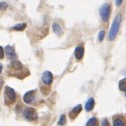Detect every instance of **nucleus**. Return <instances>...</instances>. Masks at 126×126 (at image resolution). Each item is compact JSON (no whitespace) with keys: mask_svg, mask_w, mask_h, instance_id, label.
I'll use <instances>...</instances> for the list:
<instances>
[{"mask_svg":"<svg viewBox=\"0 0 126 126\" xmlns=\"http://www.w3.org/2000/svg\"><path fill=\"white\" fill-rule=\"evenodd\" d=\"M121 22H122V15L118 14L117 16L115 18V19H114L111 27H110V30H109V41H114L115 39H116L118 32H119Z\"/></svg>","mask_w":126,"mask_h":126,"instance_id":"obj_1","label":"nucleus"},{"mask_svg":"<svg viewBox=\"0 0 126 126\" xmlns=\"http://www.w3.org/2000/svg\"><path fill=\"white\" fill-rule=\"evenodd\" d=\"M110 12H111L110 4H108V3L103 4L101 6V8H100V10H99L100 16H101V19H102L104 22H107V21L109 19V17H110Z\"/></svg>","mask_w":126,"mask_h":126,"instance_id":"obj_2","label":"nucleus"},{"mask_svg":"<svg viewBox=\"0 0 126 126\" xmlns=\"http://www.w3.org/2000/svg\"><path fill=\"white\" fill-rule=\"evenodd\" d=\"M23 117L27 121H34L38 118L35 109L33 108H26L23 111Z\"/></svg>","mask_w":126,"mask_h":126,"instance_id":"obj_3","label":"nucleus"},{"mask_svg":"<svg viewBox=\"0 0 126 126\" xmlns=\"http://www.w3.org/2000/svg\"><path fill=\"white\" fill-rule=\"evenodd\" d=\"M4 92H5V101L7 104L13 103L16 101V94L13 88H11L10 86H6L4 89Z\"/></svg>","mask_w":126,"mask_h":126,"instance_id":"obj_4","label":"nucleus"},{"mask_svg":"<svg viewBox=\"0 0 126 126\" xmlns=\"http://www.w3.org/2000/svg\"><path fill=\"white\" fill-rule=\"evenodd\" d=\"M42 82L44 83L45 85L47 86H49V85L52 84L53 82V75L50 72H45L44 73L42 74Z\"/></svg>","mask_w":126,"mask_h":126,"instance_id":"obj_5","label":"nucleus"},{"mask_svg":"<svg viewBox=\"0 0 126 126\" xmlns=\"http://www.w3.org/2000/svg\"><path fill=\"white\" fill-rule=\"evenodd\" d=\"M4 52H5L6 57H8L9 59H11V60L17 58V55H16V53H15L14 48H13L12 46H9L8 45V46L5 47V48H4Z\"/></svg>","mask_w":126,"mask_h":126,"instance_id":"obj_6","label":"nucleus"},{"mask_svg":"<svg viewBox=\"0 0 126 126\" xmlns=\"http://www.w3.org/2000/svg\"><path fill=\"white\" fill-rule=\"evenodd\" d=\"M23 101L24 102L30 104L34 101V91H29L25 94V95L23 96Z\"/></svg>","mask_w":126,"mask_h":126,"instance_id":"obj_7","label":"nucleus"},{"mask_svg":"<svg viewBox=\"0 0 126 126\" xmlns=\"http://www.w3.org/2000/svg\"><path fill=\"white\" fill-rule=\"evenodd\" d=\"M74 56H75L77 60H81L84 57V48L82 46H78L75 48L74 51Z\"/></svg>","mask_w":126,"mask_h":126,"instance_id":"obj_8","label":"nucleus"},{"mask_svg":"<svg viewBox=\"0 0 126 126\" xmlns=\"http://www.w3.org/2000/svg\"><path fill=\"white\" fill-rule=\"evenodd\" d=\"M81 110H82V106L80 105V104H79V105H77L75 108H73V109L70 112V117H71V119H74V118L80 113Z\"/></svg>","mask_w":126,"mask_h":126,"instance_id":"obj_9","label":"nucleus"},{"mask_svg":"<svg viewBox=\"0 0 126 126\" xmlns=\"http://www.w3.org/2000/svg\"><path fill=\"white\" fill-rule=\"evenodd\" d=\"M94 99L93 98V97H91V98H89L88 101L86 102V105H85V109H86V111H91V110H93V109H94Z\"/></svg>","mask_w":126,"mask_h":126,"instance_id":"obj_10","label":"nucleus"},{"mask_svg":"<svg viewBox=\"0 0 126 126\" xmlns=\"http://www.w3.org/2000/svg\"><path fill=\"white\" fill-rule=\"evenodd\" d=\"M113 125L114 126H125V121L123 117H120V116H117L114 119L113 121Z\"/></svg>","mask_w":126,"mask_h":126,"instance_id":"obj_11","label":"nucleus"},{"mask_svg":"<svg viewBox=\"0 0 126 126\" xmlns=\"http://www.w3.org/2000/svg\"><path fill=\"white\" fill-rule=\"evenodd\" d=\"M12 66H13V68H14L15 70H17V71H19V70L22 69V63H21L17 58L12 60Z\"/></svg>","mask_w":126,"mask_h":126,"instance_id":"obj_12","label":"nucleus"},{"mask_svg":"<svg viewBox=\"0 0 126 126\" xmlns=\"http://www.w3.org/2000/svg\"><path fill=\"white\" fill-rule=\"evenodd\" d=\"M52 29H53V31H54L55 34H61V32H62L61 27H60V25H59L58 23H57V22H54V23H53Z\"/></svg>","mask_w":126,"mask_h":126,"instance_id":"obj_13","label":"nucleus"},{"mask_svg":"<svg viewBox=\"0 0 126 126\" xmlns=\"http://www.w3.org/2000/svg\"><path fill=\"white\" fill-rule=\"evenodd\" d=\"M26 27H27V24L26 23H19L17 25H15L13 27V29L16 30V31H23Z\"/></svg>","mask_w":126,"mask_h":126,"instance_id":"obj_14","label":"nucleus"},{"mask_svg":"<svg viewBox=\"0 0 126 126\" xmlns=\"http://www.w3.org/2000/svg\"><path fill=\"white\" fill-rule=\"evenodd\" d=\"M98 119L95 117H93V118H90L88 120V122L86 123V125L87 126H96L98 125Z\"/></svg>","mask_w":126,"mask_h":126,"instance_id":"obj_15","label":"nucleus"},{"mask_svg":"<svg viewBox=\"0 0 126 126\" xmlns=\"http://www.w3.org/2000/svg\"><path fill=\"white\" fill-rule=\"evenodd\" d=\"M119 89L121 91H124V92L126 91V79H122L119 82Z\"/></svg>","mask_w":126,"mask_h":126,"instance_id":"obj_16","label":"nucleus"},{"mask_svg":"<svg viewBox=\"0 0 126 126\" xmlns=\"http://www.w3.org/2000/svg\"><path fill=\"white\" fill-rule=\"evenodd\" d=\"M65 123H66V116H65V115H61L60 119L58 121V124L59 125H63V124H65Z\"/></svg>","mask_w":126,"mask_h":126,"instance_id":"obj_17","label":"nucleus"},{"mask_svg":"<svg viewBox=\"0 0 126 126\" xmlns=\"http://www.w3.org/2000/svg\"><path fill=\"white\" fill-rule=\"evenodd\" d=\"M104 37H105V32L101 31L99 33V34H98V39H99L100 42H102L103 39H104Z\"/></svg>","mask_w":126,"mask_h":126,"instance_id":"obj_18","label":"nucleus"},{"mask_svg":"<svg viewBox=\"0 0 126 126\" xmlns=\"http://www.w3.org/2000/svg\"><path fill=\"white\" fill-rule=\"evenodd\" d=\"M8 7V4L5 2H1L0 3V10L1 11H4L5 9Z\"/></svg>","mask_w":126,"mask_h":126,"instance_id":"obj_19","label":"nucleus"},{"mask_svg":"<svg viewBox=\"0 0 126 126\" xmlns=\"http://www.w3.org/2000/svg\"><path fill=\"white\" fill-rule=\"evenodd\" d=\"M4 57V50L2 47L0 46V59H3Z\"/></svg>","mask_w":126,"mask_h":126,"instance_id":"obj_20","label":"nucleus"},{"mask_svg":"<svg viewBox=\"0 0 126 126\" xmlns=\"http://www.w3.org/2000/svg\"><path fill=\"white\" fill-rule=\"evenodd\" d=\"M123 2H124V0H116V4L117 6H120Z\"/></svg>","mask_w":126,"mask_h":126,"instance_id":"obj_21","label":"nucleus"},{"mask_svg":"<svg viewBox=\"0 0 126 126\" xmlns=\"http://www.w3.org/2000/svg\"><path fill=\"white\" fill-rule=\"evenodd\" d=\"M3 86H4V80H3V79H0V91L2 89Z\"/></svg>","mask_w":126,"mask_h":126,"instance_id":"obj_22","label":"nucleus"},{"mask_svg":"<svg viewBox=\"0 0 126 126\" xmlns=\"http://www.w3.org/2000/svg\"><path fill=\"white\" fill-rule=\"evenodd\" d=\"M103 122L104 123H101V125H109V123H108L107 120H104Z\"/></svg>","mask_w":126,"mask_h":126,"instance_id":"obj_23","label":"nucleus"},{"mask_svg":"<svg viewBox=\"0 0 126 126\" xmlns=\"http://www.w3.org/2000/svg\"><path fill=\"white\" fill-rule=\"evenodd\" d=\"M2 70H3V66H2V64L0 63V74H1V72H2Z\"/></svg>","mask_w":126,"mask_h":126,"instance_id":"obj_24","label":"nucleus"},{"mask_svg":"<svg viewBox=\"0 0 126 126\" xmlns=\"http://www.w3.org/2000/svg\"><path fill=\"white\" fill-rule=\"evenodd\" d=\"M125 96H126V91H125Z\"/></svg>","mask_w":126,"mask_h":126,"instance_id":"obj_25","label":"nucleus"}]
</instances>
